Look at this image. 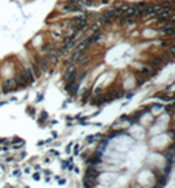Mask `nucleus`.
Instances as JSON below:
<instances>
[{"mask_svg": "<svg viewBox=\"0 0 175 188\" xmlns=\"http://www.w3.org/2000/svg\"><path fill=\"white\" fill-rule=\"evenodd\" d=\"M82 9H83L82 4L72 1V0L70 1L69 5H66V7H64V11H70V12H76V11H82Z\"/></svg>", "mask_w": 175, "mask_h": 188, "instance_id": "f03ea898", "label": "nucleus"}, {"mask_svg": "<svg viewBox=\"0 0 175 188\" xmlns=\"http://www.w3.org/2000/svg\"><path fill=\"white\" fill-rule=\"evenodd\" d=\"M16 88H17L16 82H15V79H12V80H8V82L4 83V86H3V92L8 93V92H11V91H13Z\"/></svg>", "mask_w": 175, "mask_h": 188, "instance_id": "f257e3e1", "label": "nucleus"}]
</instances>
